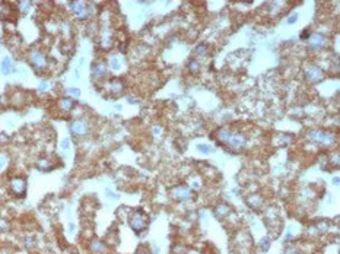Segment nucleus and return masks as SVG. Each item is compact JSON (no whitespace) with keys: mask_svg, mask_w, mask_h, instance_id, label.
Segmentation results:
<instances>
[{"mask_svg":"<svg viewBox=\"0 0 340 254\" xmlns=\"http://www.w3.org/2000/svg\"><path fill=\"white\" fill-rule=\"evenodd\" d=\"M70 7H72V10H73L79 18H86L88 13H89V9H88L82 2H72V3H70Z\"/></svg>","mask_w":340,"mask_h":254,"instance_id":"obj_6","label":"nucleus"},{"mask_svg":"<svg viewBox=\"0 0 340 254\" xmlns=\"http://www.w3.org/2000/svg\"><path fill=\"white\" fill-rule=\"evenodd\" d=\"M47 88H48V83H47V82H41V83H40V91H45Z\"/></svg>","mask_w":340,"mask_h":254,"instance_id":"obj_29","label":"nucleus"},{"mask_svg":"<svg viewBox=\"0 0 340 254\" xmlns=\"http://www.w3.org/2000/svg\"><path fill=\"white\" fill-rule=\"evenodd\" d=\"M92 74L94 78L99 79V78H104L107 74V67L102 64V63H94L92 64Z\"/></svg>","mask_w":340,"mask_h":254,"instance_id":"obj_11","label":"nucleus"},{"mask_svg":"<svg viewBox=\"0 0 340 254\" xmlns=\"http://www.w3.org/2000/svg\"><path fill=\"white\" fill-rule=\"evenodd\" d=\"M285 254H298V253H294V251H285Z\"/></svg>","mask_w":340,"mask_h":254,"instance_id":"obj_31","label":"nucleus"},{"mask_svg":"<svg viewBox=\"0 0 340 254\" xmlns=\"http://www.w3.org/2000/svg\"><path fill=\"white\" fill-rule=\"evenodd\" d=\"M309 38V34H308V31H304L301 34V40H308Z\"/></svg>","mask_w":340,"mask_h":254,"instance_id":"obj_28","label":"nucleus"},{"mask_svg":"<svg viewBox=\"0 0 340 254\" xmlns=\"http://www.w3.org/2000/svg\"><path fill=\"white\" fill-rule=\"evenodd\" d=\"M110 89L114 92V94H120V92L123 91V82L118 80V79L111 80V83H110Z\"/></svg>","mask_w":340,"mask_h":254,"instance_id":"obj_16","label":"nucleus"},{"mask_svg":"<svg viewBox=\"0 0 340 254\" xmlns=\"http://www.w3.org/2000/svg\"><path fill=\"white\" fill-rule=\"evenodd\" d=\"M296 19H298V13H294V15H291V16L288 18V23H289V25H292V23L296 22Z\"/></svg>","mask_w":340,"mask_h":254,"instance_id":"obj_25","label":"nucleus"},{"mask_svg":"<svg viewBox=\"0 0 340 254\" xmlns=\"http://www.w3.org/2000/svg\"><path fill=\"white\" fill-rule=\"evenodd\" d=\"M309 139L312 142H317V143H321V145H331L334 142V136L330 134V133H325V132H321V130H311L309 132Z\"/></svg>","mask_w":340,"mask_h":254,"instance_id":"obj_2","label":"nucleus"},{"mask_svg":"<svg viewBox=\"0 0 340 254\" xmlns=\"http://www.w3.org/2000/svg\"><path fill=\"white\" fill-rule=\"evenodd\" d=\"M5 159H6L5 156H0V168H3V167H5V164H6Z\"/></svg>","mask_w":340,"mask_h":254,"instance_id":"obj_30","label":"nucleus"},{"mask_svg":"<svg viewBox=\"0 0 340 254\" xmlns=\"http://www.w3.org/2000/svg\"><path fill=\"white\" fill-rule=\"evenodd\" d=\"M88 130H89V127H88V124L82 120H76L70 124V132L76 136H83V134L88 133Z\"/></svg>","mask_w":340,"mask_h":254,"instance_id":"obj_4","label":"nucleus"},{"mask_svg":"<svg viewBox=\"0 0 340 254\" xmlns=\"http://www.w3.org/2000/svg\"><path fill=\"white\" fill-rule=\"evenodd\" d=\"M218 140L225 143L232 149H242L247 146V137L238 134V133H231L228 130H219L218 132Z\"/></svg>","mask_w":340,"mask_h":254,"instance_id":"obj_1","label":"nucleus"},{"mask_svg":"<svg viewBox=\"0 0 340 254\" xmlns=\"http://www.w3.org/2000/svg\"><path fill=\"white\" fill-rule=\"evenodd\" d=\"M309 44H311V47H314V48H320V47H323L324 45V43H325V37L323 35V34H320V32H314L312 35H309Z\"/></svg>","mask_w":340,"mask_h":254,"instance_id":"obj_8","label":"nucleus"},{"mask_svg":"<svg viewBox=\"0 0 340 254\" xmlns=\"http://www.w3.org/2000/svg\"><path fill=\"white\" fill-rule=\"evenodd\" d=\"M333 183H334V184H339V178H337V177H336V178L333 180Z\"/></svg>","mask_w":340,"mask_h":254,"instance_id":"obj_32","label":"nucleus"},{"mask_svg":"<svg viewBox=\"0 0 340 254\" xmlns=\"http://www.w3.org/2000/svg\"><path fill=\"white\" fill-rule=\"evenodd\" d=\"M146 216L142 213V212H136L133 216L130 218V226L133 228L134 232H140L143 228L146 226Z\"/></svg>","mask_w":340,"mask_h":254,"instance_id":"obj_3","label":"nucleus"},{"mask_svg":"<svg viewBox=\"0 0 340 254\" xmlns=\"http://www.w3.org/2000/svg\"><path fill=\"white\" fill-rule=\"evenodd\" d=\"M199 67H200V66H199V63H197V61H194V60L188 63V69H190V72H197V70H199Z\"/></svg>","mask_w":340,"mask_h":254,"instance_id":"obj_23","label":"nucleus"},{"mask_svg":"<svg viewBox=\"0 0 340 254\" xmlns=\"http://www.w3.org/2000/svg\"><path fill=\"white\" fill-rule=\"evenodd\" d=\"M58 105H60V108H61V110H64V111H70V110L74 107V101H73L72 98H63V99H60Z\"/></svg>","mask_w":340,"mask_h":254,"instance_id":"obj_13","label":"nucleus"},{"mask_svg":"<svg viewBox=\"0 0 340 254\" xmlns=\"http://www.w3.org/2000/svg\"><path fill=\"white\" fill-rule=\"evenodd\" d=\"M197 149H199V152H201V154H210V152H212L210 146H207V145H205V143L197 145Z\"/></svg>","mask_w":340,"mask_h":254,"instance_id":"obj_20","label":"nucleus"},{"mask_svg":"<svg viewBox=\"0 0 340 254\" xmlns=\"http://www.w3.org/2000/svg\"><path fill=\"white\" fill-rule=\"evenodd\" d=\"M190 194H191V191H190L188 187H177V188L172 190V196L178 200H185V199L190 197Z\"/></svg>","mask_w":340,"mask_h":254,"instance_id":"obj_10","label":"nucleus"},{"mask_svg":"<svg viewBox=\"0 0 340 254\" xmlns=\"http://www.w3.org/2000/svg\"><path fill=\"white\" fill-rule=\"evenodd\" d=\"M0 70H2L3 74H9L12 72V61L9 57H5L2 60V63H0Z\"/></svg>","mask_w":340,"mask_h":254,"instance_id":"obj_14","label":"nucleus"},{"mask_svg":"<svg viewBox=\"0 0 340 254\" xmlns=\"http://www.w3.org/2000/svg\"><path fill=\"white\" fill-rule=\"evenodd\" d=\"M307 76H308L309 80L318 82V80L323 79V72H321L318 67H315V66H309V67L307 69Z\"/></svg>","mask_w":340,"mask_h":254,"instance_id":"obj_9","label":"nucleus"},{"mask_svg":"<svg viewBox=\"0 0 340 254\" xmlns=\"http://www.w3.org/2000/svg\"><path fill=\"white\" fill-rule=\"evenodd\" d=\"M31 63H32V66L35 67V69H42L44 66H45V57H44V54L42 53H40V51H32L31 53Z\"/></svg>","mask_w":340,"mask_h":254,"instance_id":"obj_5","label":"nucleus"},{"mask_svg":"<svg viewBox=\"0 0 340 254\" xmlns=\"http://www.w3.org/2000/svg\"><path fill=\"white\" fill-rule=\"evenodd\" d=\"M258 247L261 248V251H267V250L270 248V238H269V237L261 238L260 243H258Z\"/></svg>","mask_w":340,"mask_h":254,"instance_id":"obj_18","label":"nucleus"},{"mask_svg":"<svg viewBox=\"0 0 340 254\" xmlns=\"http://www.w3.org/2000/svg\"><path fill=\"white\" fill-rule=\"evenodd\" d=\"M206 51H207V47H206V45H203V44H201V45H199V47L194 50V53H196V54H200V56H201V54H205Z\"/></svg>","mask_w":340,"mask_h":254,"instance_id":"obj_22","label":"nucleus"},{"mask_svg":"<svg viewBox=\"0 0 340 254\" xmlns=\"http://www.w3.org/2000/svg\"><path fill=\"white\" fill-rule=\"evenodd\" d=\"M37 167H38L41 171H47L50 168H53L51 165H50V159H40V162L37 164Z\"/></svg>","mask_w":340,"mask_h":254,"instance_id":"obj_19","label":"nucleus"},{"mask_svg":"<svg viewBox=\"0 0 340 254\" xmlns=\"http://www.w3.org/2000/svg\"><path fill=\"white\" fill-rule=\"evenodd\" d=\"M111 67L116 69V70H118V69L121 67V61H120L117 57H112V59H111Z\"/></svg>","mask_w":340,"mask_h":254,"instance_id":"obj_21","label":"nucleus"},{"mask_svg":"<svg viewBox=\"0 0 340 254\" xmlns=\"http://www.w3.org/2000/svg\"><path fill=\"white\" fill-rule=\"evenodd\" d=\"M107 194H108V197H110L111 200H117V196L112 193V191H110V190H107Z\"/></svg>","mask_w":340,"mask_h":254,"instance_id":"obj_27","label":"nucleus"},{"mask_svg":"<svg viewBox=\"0 0 340 254\" xmlns=\"http://www.w3.org/2000/svg\"><path fill=\"white\" fill-rule=\"evenodd\" d=\"M91 248H92V251H96V253H104L105 251V245H104V243H101V241H92L91 243Z\"/></svg>","mask_w":340,"mask_h":254,"instance_id":"obj_17","label":"nucleus"},{"mask_svg":"<svg viewBox=\"0 0 340 254\" xmlns=\"http://www.w3.org/2000/svg\"><path fill=\"white\" fill-rule=\"evenodd\" d=\"M12 190L18 196H22L25 193V190H27V181L22 178H13L12 180Z\"/></svg>","mask_w":340,"mask_h":254,"instance_id":"obj_7","label":"nucleus"},{"mask_svg":"<svg viewBox=\"0 0 340 254\" xmlns=\"http://www.w3.org/2000/svg\"><path fill=\"white\" fill-rule=\"evenodd\" d=\"M228 213H229V207L226 206V205H219V206L215 209V215H216V218H219V219H222L223 216H226Z\"/></svg>","mask_w":340,"mask_h":254,"instance_id":"obj_15","label":"nucleus"},{"mask_svg":"<svg viewBox=\"0 0 340 254\" xmlns=\"http://www.w3.org/2000/svg\"><path fill=\"white\" fill-rule=\"evenodd\" d=\"M61 149H69V145H70V142H69V139H64V140H61Z\"/></svg>","mask_w":340,"mask_h":254,"instance_id":"obj_26","label":"nucleus"},{"mask_svg":"<svg viewBox=\"0 0 340 254\" xmlns=\"http://www.w3.org/2000/svg\"><path fill=\"white\" fill-rule=\"evenodd\" d=\"M245 201H247V205H248L251 209H260V206H261V199H260L258 196H256V194L248 196V197L245 199Z\"/></svg>","mask_w":340,"mask_h":254,"instance_id":"obj_12","label":"nucleus"},{"mask_svg":"<svg viewBox=\"0 0 340 254\" xmlns=\"http://www.w3.org/2000/svg\"><path fill=\"white\" fill-rule=\"evenodd\" d=\"M67 92H69L70 95H73V96H80V91L78 89V88H69Z\"/></svg>","mask_w":340,"mask_h":254,"instance_id":"obj_24","label":"nucleus"},{"mask_svg":"<svg viewBox=\"0 0 340 254\" xmlns=\"http://www.w3.org/2000/svg\"><path fill=\"white\" fill-rule=\"evenodd\" d=\"M142 254H145V253H142Z\"/></svg>","mask_w":340,"mask_h":254,"instance_id":"obj_33","label":"nucleus"}]
</instances>
